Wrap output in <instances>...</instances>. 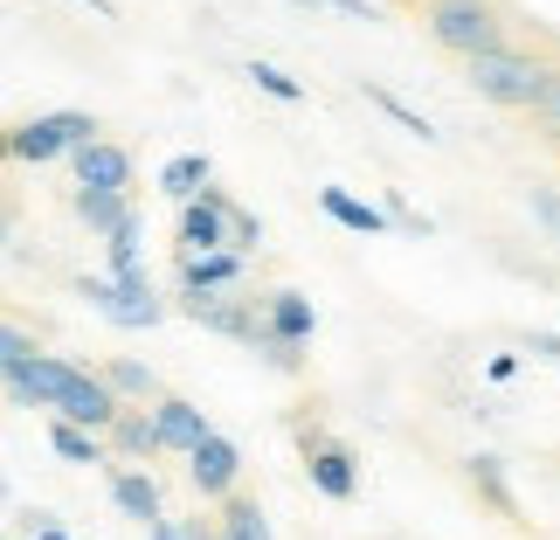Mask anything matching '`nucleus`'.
<instances>
[{
	"mask_svg": "<svg viewBox=\"0 0 560 540\" xmlns=\"http://www.w3.org/2000/svg\"><path fill=\"white\" fill-rule=\"evenodd\" d=\"M464 83L485 104H499V112H526V104L540 97V83H547V56L520 49V42H499V49H485V56L464 62Z\"/></svg>",
	"mask_w": 560,
	"mask_h": 540,
	"instance_id": "1",
	"label": "nucleus"
},
{
	"mask_svg": "<svg viewBox=\"0 0 560 540\" xmlns=\"http://www.w3.org/2000/svg\"><path fill=\"white\" fill-rule=\"evenodd\" d=\"M422 28H429L436 49L464 56V62L485 56V49H499V42H512L499 0H422Z\"/></svg>",
	"mask_w": 560,
	"mask_h": 540,
	"instance_id": "2",
	"label": "nucleus"
},
{
	"mask_svg": "<svg viewBox=\"0 0 560 540\" xmlns=\"http://www.w3.org/2000/svg\"><path fill=\"white\" fill-rule=\"evenodd\" d=\"M91 139H97V118L91 112H42L28 125H8V160L56 166V160H70L77 146H91Z\"/></svg>",
	"mask_w": 560,
	"mask_h": 540,
	"instance_id": "3",
	"label": "nucleus"
},
{
	"mask_svg": "<svg viewBox=\"0 0 560 540\" xmlns=\"http://www.w3.org/2000/svg\"><path fill=\"white\" fill-rule=\"evenodd\" d=\"M298 450H305V479L318 499H332V506H353L360 499V458L339 437H326V429H305L298 437Z\"/></svg>",
	"mask_w": 560,
	"mask_h": 540,
	"instance_id": "4",
	"label": "nucleus"
},
{
	"mask_svg": "<svg viewBox=\"0 0 560 540\" xmlns=\"http://www.w3.org/2000/svg\"><path fill=\"white\" fill-rule=\"evenodd\" d=\"M187 485L201 492V499L222 506L235 485H243V450H235V437H222V429H208L201 444L187 450Z\"/></svg>",
	"mask_w": 560,
	"mask_h": 540,
	"instance_id": "5",
	"label": "nucleus"
},
{
	"mask_svg": "<svg viewBox=\"0 0 560 540\" xmlns=\"http://www.w3.org/2000/svg\"><path fill=\"white\" fill-rule=\"evenodd\" d=\"M49 416L70 423V429H91V437H104V429H112V416H118V402H112V388L97 381V367H77V375L62 381V395H56Z\"/></svg>",
	"mask_w": 560,
	"mask_h": 540,
	"instance_id": "6",
	"label": "nucleus"
},
{
	"mask_svg": "<svg viewBox=\"0 0 560 540\" xmlns=\"http://www.w3.org/2000/svg\"><path fill=\"white\" fill-rule=\"evenodd\" d=\"M222 215H229V187H201L194 202L180 208V222H174V243L180 256H214V250H229V229H222Z\"/></svg>",
	"mask_w": 560,
	"mask_h": 540,
	"instance_id": "7",
	"label": "nucleus"
},
{
	"mask_svg": "<svg viewBox=\"0 0 560 540\" xmlns=\"http://www.w3.org/2000/svg\"><path fill=\"white\" fill-rule=\"evenodd\" d=\"M180 312L214 340H243L249 347L256 333V298H235V291H180Z\"/></svg>",
	"mask_w": 560,
	"mask_h": 540,
	"instance_id": "8",
	"label": "nucleus"
},
{
	"mask_svg": "<svg viewBox=\"0 0 560 540\" xmlns=\"http://www.w3.org/2000/svg\"><path fill=\"white\" fill-rule=\"evenodd\" d=\"M77 298H83L97 319H112L118 333H145V326H160V319H166L160 298H125L112 277H77Z\"/></svg>",
	"mask_w": 560,
	"mask_h": 540,
	"instance_id": "9",
	"label": "nucleus"
},
{
	"mask_svg": "<svg viewBox=\"0 0 560 540\" xmlns=\"http://www.w3.org/2000/svg\"><path fill=\"white\" fill-rule=\"evenodd\" d=\"M256 326H264L270 340H284V347H312L318 306L305 291H270V298H256Z\"/></svg>",
	"mask_w": 560,
	"mask_h": 540,
	"instance_id": "10",
	"label": "nucleus"
},
{
	"mask_svg": "<svg viewBox=\"0 0 560 540\" xmlns=\"http://www.w3.org/2000/svg\"><path fill=\"white\" fill-rule=\"evenodd\" d=\"M70 174L77 187H104V194H132V153L118 139H91L70 153Z\"/></svg>",
	"mask_w": 560,
	"mask_h": 540,
	"instance_id": "11",
	"label": "nucleus"
},
{
	"mask_svg": "<svg viewBox=\"0 0 560 540\" xmlns=\"http://www.w3.org/2000/svg\"><path fill=\"white\" fill-rule=\"evenodd\" d=\"M70 375H77L70 354H35L14 381H0V388H8L14 409H56V395H62V381H70Z\"/></svg>",
	"mask_w": 560,
	"mask_h": 540,
	"instance_id": "12",
	"label": "nucleus"
},
{
	"mask_svg": "<svg viewBox=\"0 0 560 540\" xmlns=\"http://www.w3.org/2000/svg\"><path fill=\"white\" fill-rule=\"evenodd\" d=\"M145 416H153V437H160V458H166V450H180V458H187V450L194 444H201L208 437V416H201V402H187V395H160V402H145Z\"/></svg>",
	"mask_w": 560,
	"mask_h": 540,
	"instance_id": "13",
	"label": "nucleus"
},
{
	"mask_svg": "<svg viewBox=\"0 0 560 540\" xmlns=\"http://www.w3.org/2000/svg\"><path fill=\"white\" fill-rule=\"evenodd\" d=\"M112 506L125 513V520H139V527H153V520H166L160 479H153V471H139V464H112Z\"/></svg>",
	"mask_w": 560,
	"mask_h": 540,
	"instance_id": "14",
	"label": "nucleus"
},
{
	"mask_svg": "<svg viewBox=\"0 0 560 540\" xmlns=\"http://www.w3.org/2000/svg\"><path fill=\"white\" fill-rule=\"evenodd\" d=\"M104 450H112V458H125V464H153L160 458V437H153V416H145V409H118L112 416V429H104Z\"/></svg>",
	"mask_w": 560,
	"mask_h": 540,
	"instance_id": "15",
	"label": "nucleus"
},
{
	"mask_svg": "<svg viewBox=\"0 0 560 540\" xmlns=\"http://www.w3.org/2000/svg\"><path fill=\"white\" fill-rule=\"evenodd\" d=\"M97 381L112 388V402H118V409H145V402H160V395H166L153 367H145V360H125V354H118V360H104V367H97Z\"/></svg>",
	"mask_w": 560,
	"mask_h": 540,
	"instance_id": "16",
	"label": "nucleus"
},
{
	"mask_svg": "<svg viewBox=\"0 0 560 540\" xmlns=\"http://www.w3.org/2000/svg\"><path fill=\"white\" fill-rule=\"evenodd\" d=\"M180 291H235L243 285V256L235 250H214V256H180Z\"/></svg>",
	"mask_w": 560,
	"mask_h": 540,
	"instance_id": "17",
	"label": "nucleus"
},
{
	"mask_svg": "<svg viewBox=\"0 0 560 540\" xmlns=\"http://www.w3.org/2000/svg\"><path fill=\"white\" fill-rule=\"evenodd\" d=\"M318 208H326V222L353 229V235H387L381 202H360V194H347V187H318Z\"/></svg>",
	"mask_w": 560,
	"mask_h": 540,
	"instance_id": "18",
	"label": "nucleus"
},
{
	"mask_svg": "<svg viewBox=\"0 0 560 540\" xmlns=\"http://www.w3.org/2000/svg\"><path fill=\"white\" fill-rule=\"evenodd\" d=\"M70 215H77V222L91 229V235H112V229L125 222V215H132V194H104V187H77V194H70Z\"/></svg>",
	"mask_w": 560,
	"mask_h": 540,
	"instance_id": "19",
	"label": "nucleus"
},
{
	"mask_svg": "<svg viewBox=\"0 0 560 540\" xmlns=\"http://www.w3.org/2000/svg\"><path fill=\"white\" fill-rule=\"evenodd\" d=\"M208 181H214V160H208V153H174V160L160 166V194H166L174 208H187Z\"/></svg>",
	"mask_w": 560,
	"mask_h": 540,
	"instance_id": "20",
	"label": "nucleus"
},
{
	"mask_svg": "<svg viewBox=\"0 0 560 540\" xmlns=\"http://www.w3.org/2000/svg\"><path fill=\"white\" fill-rule=\"evenodd\" d=\"M132 271H145V222H139V208L104 235V277H132Z\"/></svg>",
	"mask_w": 560,
	"mask_h": 540,
	"instance_id": "21",
	"label": "nucleus"
},
{
	"mask_svg": "<svg viewBox=\"0 0 560 540\" xmlns=\"http://www.w3.org/2000/svg\"><path fill=\"white\" fill-rule=\"evenodd\" d=\"M214 540H277V533H270V513L264 506L243 499V492H229L222 513H214Z\"/></svg>",
	"mask_w": 560,
	"mask_h": 540,
	"instance_id": "22",
	"label": "nucleus"
},
{
	"mask_svg": "<svg viewBox=\"0 0 560 540\" xmlns=\"http://www.w3.org/2000/svg\"><path fill=\"white\" fill-rule=\"evenodd\" d=\"M464 471H470V485H478V499H485L491 513H520V499H512V479H505V458H499V450H478V458H464Z\"/></svg>",
	"mask_w": 560,
	"mask_h": 540,
	"instance_id": "23",
	"label": "nucleus"
},
{
	"mask_svg": "<svg viewBox=\"0 0 560 540\" xmlns=\"http://www.w3.org/2000/svg\"><path fill=\"white\" fill-rule=\"evenodd\" d=\"M360 91H368V104H374L381 118H395L401 133H416L422 146H436V139H443V133H436V125H429V118H422V112H416V104H408V97H395V91H381V83H360Z\"/></svg>",
	"mask_w": 560,
	"mask_h": 540,
	"instance_id": "24",
	"label": "nucleus"
},
{
	"mask_svg": "<svg viewBox=\"0 0 560 540\" xmlns=\"http://www.w3.org/2000/svg\"><path fill=\"white\" fill-rule=\"evenodd\" d=\"M49 450H56L62 464H112L104 437H91V429H70V423H49Z\"/></svg>",
	"mask_w": 560,
	"mask_h": 540,
	"instance_id": "25",
	"label": "nucleus"
},
{
	"mask_svg": "<svg viewBox=\"0 0 560 540\" xmlns=\"http://www.w3.org/2000/svg\"><path fill=\"white\" fill-rule=\"evenodd\" d=\"M35 354H42V340L28 326H14V319H0V381H14Z\"/></svg>",
	"mask_w": 560,
	"mask_h": 540,
	"instance_id": "26",
	"label": "nucleus"
},
{
	"mask_svg": "<svg viewBox=\"0 0 560 540\" xmlns=\"http://www.w3.org/2000/svg\"><path fill=\"white\" fill-rule=\"evenodd\" d=\"M526 118H533V133H540V139L560 146V62H547V83H540V97L526 104Z\"/></svg>",
	"mask_w": 560,
	"mask_h": 540,
	"instance_id": "27",
	"label": "nucleus"
},
{
	"mask_svg": "<svg viewBox=\"0 0 560 540\" xmlns=\"http://www.w3.org/2000/svg\"><path fill=\"white\" fill-rule=\"evenodd\" d=\"M243 77H249V83H256L264 97H277V104H305V83H298L291 70H277V62H264V56H256Z\"/></svg>",
	"mask_w": 560,
	"mask_h": 540,
	"instance_id": "28",
	"label": "nucleus"
},
{
	"mask_svg": "<svg viewBox=\"0 0 560 540\" xmlns=\"http://www.w3.org/2000/svg\"><path fill=\"white\" fill-rule=\"evenodd\" d=\"M249 347H256V360H264L270 375H298V367H305V347H284V340H270L264 326L249 333Z\"/></svg>",
	"mask_w": 560,
	"mask_h": 540,
	"instance_id": "29",
	"label": "nucleus"
},
{
	"mask_svg": "<svg viewBox=\"0 0 560 540\" xmlns=\"http://www.w3.org/2000/svg\"><path fill=\"white\" fill-rule=\"evenodd\" d=\"M222 229H229V250H235V256L264 250V222H256L249 208H235V202H229V215H222Z\"/></svg>",
	"mask_w": 560,
	"mask_h": 540,
	"instance_id": "30",
	"label": "nucleus"
},
{
	"mask_svg": "<svg viewBox=\"0 0 560 540\" xmlns=\"http://www.w3.org/2000/svg\"><path fill=\"white\" fill-rule=\"evenodd\" d=\"M526 215H533V229H547L560 243V187H526Z\"/></svg>",
	"mask_w": 560,
	"mask_h": 540,
	"instance_id": "31",
	"label": "nucleus"
},
{
	"mask_svg": "<svg viewBox=\"0 0 560 540\" xmlns=\"http://www.w3.org/2000/svg\"><path fill=\"white\" fill-rule=\"evenodd\" d=\"M526 354H533V360H553V367H560V333H553V326H533V333H526Z\"/></svg>",
	"mask_w": 560,
	"mask_h": 540,
	"instance_id": "32",
	"label": "nucleus"
},
{
	"mask_svg": "<svg viewBox=\"0 0 560 540\" xmlns=\"http://www.w3.org/2000/svg\"><path fill=\"white\" fill-rule=\"evenodd\" d=\"M485 375H491V381H499V388H505L512 375H520V354H491V360H485Z\"/></svg>",
	"mask_w": 560,
	"mask_h": 540,
	"instance_id": "33",
	"label": "nucleus"
},
{
	"mask_svg": "<svg viewBox=\"0 0 560 540\" xmlns=\"http://www.w3.org/2000/svg\"><path fill=\"white\" fill-rule=\"evenodd\" d=\"M21 540H77V533H70V527H62L56 513H49V520H42V527H28V533H21Z\"/></svg>",
	"mask_w": 560,
	"mask_h": 540,
	"instance_id": "34",
	"label": "nucleus"
},
{
	"mask_svg": "<svg viewBox=\"0 0 560 540\" xmlns=\"http://www.w3.org/2000/svg\"><path fill=\"white\" fill-rule=\"evenodd\" d=\"M332 14H347V21H374V0H326Z\"/></svg>",
	"mask_w": 560,
	"mask_h": 540,
	"instance_id": "35",
	"label": "nucleus"
},
{
	"mask_svg": "<svg viewBox=\"0 0 560 540\" xmlns=\"http://www.w3.org/2000/svg\"><path fill=\"white\" fill-rule=\"evenodd\" d=\"M180 527V540H214V520H201V513H194V520H174Z\"/></svg>",
	"mask_w": 560,
	"mask_h": 540,
	"instance_id": "36",
	"label": "nucleus"
},
{
	"mask_svg": "<svg viewBox=\"0 0 560 540\" xmlns=\"http://www.w3.org/2000/svg\"><path fill=\"white\" fill-rule=\"evenodd\" d=\"M8 243H14V208L0 202V250H8Z\"/></svg>",
	"mask_w": 560,
	"mask_h": 540,
	"instance_id": "37",
	"label": "nucleus"
},
{
	"mask_svg": "<svg viewBox=\"0 0 560 540\" xmlns=\"http://www.w3.org/2000/svg\"><path fill=\"white\" fill-rule=\"evenodd\" d=\"M145 540H180V527L174 520H153V527H145Z\"/></svg>",
	"mask_w": 560,
	"mask_h": 540,
	"instance_id": "38",
	"label": "nucleus"
},
{
	"mask_svg": "<svg viewBox=\"0 0 560 540\" xmlns=\"http://www.w3.org/2000/svg\"><path fill=\"white\" fill-rule=\"evenodd\" d=\"M284 8H305V14H326V0H284Z\"/></svg>",
	"mask_w": 560,
	"mask_h": 540,
	"instance_id": "39",
	"label": "nucleus"
},
{
	"mask_svg": "<svg viewBox=\"0 0 560 540\" xmlns=\"http://www.w3.org/2000/svg\"><path fill=\"white\" fill-rule=\"evenodd\" d=\"M83 8H97V14H104V21H112V14H118V8H112V0H83Z\"/></svg>",
	"mask_w": 560,
	"mask_h": 540,
	"instance_id": "40",
	"label": "nucleus"
},
{
	"mask_svg": "<svg viewBox=\"0 0 560 540\" xmlns=\"http://www.w3.org/2000/svg\"><path fill=\"white\" fill-rule=\"evenodd\" d=\"M374 8H422V0H374Z\"/></svg>",
	"mask_w": 560,
	"mask_h": 540,
	"instance_id": "41",
	"label": "nucleus"
},
{
	"mask_svg": "<svg viewBox=\"0 0 560 540\" xmlns=\"http://www.w3.org/2000/svg\"><path fill=\"white\" fill-rule=\"evenodd\" d=\"M0 166H8V133H0Z\"/></svg>",
	"mask_w": 560,
	"mask_h": 540,
	"instance_id": "42",
	"label": "nucleus"
},
{
	"mask_svg": "<svg viewBox=\"0 0 560 540\" xmlns=\"http://www.w3.org/2000/svg\"><path fill=\"white\" fill-rule=\"evenodd\" d=\"M0 540H21V533H0Z\"/></svg>",
	"mask_w": 560,
	"mask_h": 540,
	"instance_id": "43",
	"label": "nucleus"
},
{
	"mask_svg": "<svg viewBox=\"0 0 560 540\" xmlns=\"http://www.w3.org/2000/svg\"><path fill=\"white\" fill-rule=\"evenodd\" d=\"M0 492H8V485H0Z\"/></svg>",
	"mask_w": 560,
	"mask_h": 540,
	"instance_id": "44",
	"label": "nucleus"
}]
</instances>
